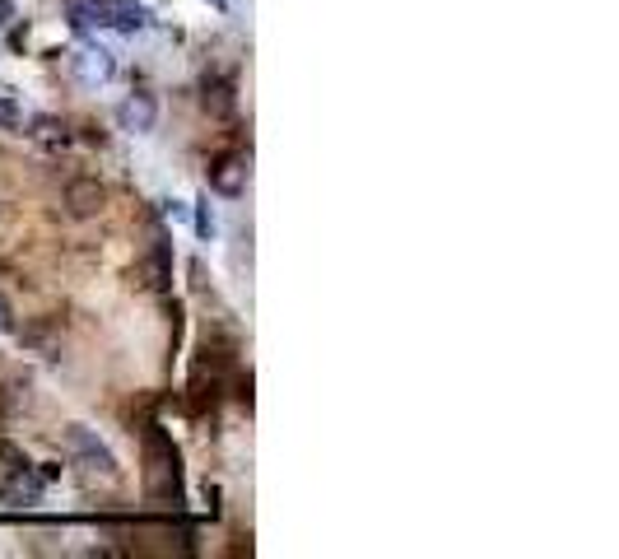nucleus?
Here are the masks:
<instances>
[{
  "label": "nucleus",
  "instance_id": "f257e3e1",
  "mask_svg": "<svg viewBox=\"0 0 619 559\" xmlns=\"http://www.w3.org/2000/svg\"><path fill=\"white\" fill-rule=\"evenodd\" d=\"M70 24L80 28H117V33H140L149 24V10L140 0H89L70 10Z\"/></svg>",
  "mask_w": 619,
  "mask_h": 559
},
{
  "label": "nucleus",
  "instance_id": "f03ea898",
  "mask_svg": "<svg viewBox=\"0 0 619 559\" xmlns=\"http://www.w3.org/2000/svg\"><path fill=\"white\" fill-rule=\"evenodd\" d=\"M66 448H70V462L80 466L89 480H117V476H122V471H117V457H112V452L103 448L89 429H70Z\"/></svg>",
  "mask_w": 619,
  "mask_h": 559
},
{
  "label": "nucleus",
  "instance_id": "7ed1b4c3",
  "mask_svg": "<svg viewBox=\"0 0 619 559\" xmlns=\"http://www.w3.org/2000/svg\"><path fill=\"white\" fill-rule=\"evenodd\" d=\"M70 75H75L84 89H98V84H108L112 75H117V61H112L108 47L89 42V47H80V52L70 56Z\"/></svg>",
  "mask_w": 619,
  "mask_h": 559
},
{
  "label": "nucleus",
  "instance_id": "20e7f679",
  "mask_svg": "<svg viewBox=\"0 0 619 559\" xmlns=\"http://www.w3.org/2000/svg\"><path fill=\"white\" fill-rule=\"evenodd\" d=\"M154 122H159V98L145 94V89H135V94H126L122 103H117V126L131 131V136L154 131Z\"/></svg>",
  "mask_w": 619,
  "mask_h": 559
},
{
  "label": "nucleus",
  "instance_id": "39448f33",
  "mask_svg": "<svg viewBox=\"0 0 619 559\" xmlns=\"http://www.w3.org/2000/svg\"><path fill=\"white\" fill-rule=\"evenodd\" d=\"M42 490H47V480H42V471H28V466H14L10 476L0 480V499L10 508H28L38 504Z\"/></svg>",
  "mask_w": 619,
  "mask_h": 559
},
{
  "label": "nucleus",
  "instance_id": "423d86ee",
  "mask_svg": "<svg viewBox=\"0 0 619 559\" xmlns=\"http://www.w3.org/2000/svg\"><path fill=\"white\" fill-rule=\"evenodd\" d=\"M247 178H252L247 154H219L215 164H210V187H215L219 196H243Z\"/></svg>",
  "mask_w": 619,
  "mask_h": 559
},
{
  "label": "nucleus",
  "instance_id": "0eeeda50",
  "mask_svg": "<svg viewBox=\"0 0 619 559\" xmlns=\"http://www.w3.org/2000/svg\"><path fill=\"white\" fill-rule=\"evenodd\" d=\"M103 201H108V191H103V182L98 178H75L66 187V205H70V215L75 219H89L103 210Z\"/></svg>",
  "mask_w": 619,
  "mask_h": 559
},
{
  "label": "nucleus",
  "instance_id": "6e6552de",
  "mask_svg": "<svg viewBox=\"0 0 619 559\" xmlns=\"http://www.w3.org/2000/svg\"><path fill=\"white\" fill-rule=\"evenodd\" d=\"M135 280L145 289H168V280H173V257H168V247L154 243L149 247V257L135 266Z\"/></svg>",
  "mask_w": 619,
  "mask_h": 559
},
{
  "label": "nucleus",
  "instance_id": "1a4fd4ad",
  "mask_svg": "<svg viewBox=\"0 0 619 559\" xmlns=\"http://www.w3.org/2000/svg\"><path fill=\"white\" fill-rule=\"evenodd\" d=\"M205 112L229 117L233 112V84L229 80H205Z\"/></svg>",
  "mask_w": 619,
  "mask_h": 559
},
{
  "label": "nucleus",
  "instance_id": "9d476101",
  "mask_svg": "<svg viewBox=\"0 0 619 559\" xmlns=\"http://www.w3.org/2000/svg\"><path fill=\"white\" fill-rule=\"evenodd\" d=\"M33 136L42 140V145H66V126L56 122V117H38V122H33Z\"/></svg>",
  "mask_w": 619,
  "mask_h": 559
},
{
  "label": "nucleus",
  "instance_id": "9b49d317",
  "mask_svg": "<svg viewBox=\"0 0 619 559\" xmlns=\"http://www.w3.org/2000/svg\"><path fill=\"white\" fill-rule=\"evenodd\" d=\"M19 117H24V112H19V103H14V98H0V131L19 126Z\"/></svg>",
  "mask_w": 619,
  "mask_h": 559
},
{
  "label": "nucleus",
  "instance_id": "f8f14e48",
  "mask_svg": "<svg viewBox=\"0 0 619 559\" xmlns=\"http://www.w3.org/2000/svg\"><path fill=\"white\" fill-rule=\"evenodd\" d=\"M5 331H14V313H10V303L0 299V336H5Z\"/></svg>",
  "mask_w": 619,
  "mask_h": 559
},
{
  "label": "nucleus",
  "instance_id": "ddd939ff",
  "mask_svg": "<svg viewBox=\"0 0 619 559\" xmlns=\"http://www.w3.org/2000/svg\"><path fill=\"white\" fill-rule=\"evenodd\" d=\"M196 229H201L205 238H210V233H215V219H210V210H201V215H196Z\"/></svg>",
  "mask_w": 619,
  "mask_h": 559
},
{
  "label": "nucleus",
  "instance_id": "4468645a",
  "mask_svg": "<svg viewBox=\"0 0 619 559\" xmlns=\"http://www.w3.org/2000/svg\"><path fill=\"white\" fill-rule=\"evenodd\" d=\"M14 19V0H0V28Z\"/></svg>",
  "mask_w": 619,
  "mask_h": 559
},
{
  "label": "nucleus",
  "instance_id": "2eb2a0df",
  "mask_svg": "<svg viewBox=\"0 0 619 559\" xmlns=\"http://www.w3.org/2000/svg\"><path fill=\"white\" fill-rule=\"evenodd\" d=\"M205 5H215V10H224V5H229V0H205Z\"/></svg>",
  "mask_w": 619,
  "mask_h": 559
}]
</instances>
